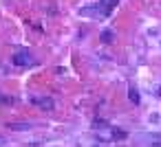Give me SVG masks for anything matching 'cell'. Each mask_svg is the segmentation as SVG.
<instances>
[{
    "label": "cell",
    "mask_w": 161,
    "mask_h": 147,
    "mask_svg": "<svg viewBox=\"0 0 161 147\" xmlns=\"http://www.w3.org/2000/svg\"><path fill=\"white\" fill-rule=\"evenodd\" d=\"M128 99H130L135 105L139 103V92H137V88H130V90H128Z\"/></svg>",
    "instance_id": "cell-4"
},
{
    "label": "cell",
    "mask_w": 161,
    "mask_h": 147,
    "mask_svg": "<svg viewBox=\"0 0 161 147\" xmlns=\"http://www.w3.org/2000/svg\"><path fill=\"white\" fill-rule=\"evenodd\" d=\"M159 97H161V88H159Z\"/></svg>",
    "instance_id": "cell-6"
},
{
    "label": "cell",
    "mask_w": 161,
    "mask_h": 147,
    "mask_svg": "<svg viewBox=\"0 0 161 147\" xmlns=\"http://www.w3.org/2000/svg\"><path fill=\"white\" fill-rule=\"evenodd\" d=\"M99 40H102L104 44H110V42L115 40V33H113V31H102V35H99Z\"/></svg>",
    "instance_id": "cell-3"
},
{
    "label": "cell",
    "mask_w": 161,
    "mask_h": 147,
    "mask_svg": "<svg viewBox=\"0 0 161 147\" xmlns=\"http://www.w3.org/2000/svg\"><path fill=\"white\" fill-rule=\"evenodd\" d=\"M31 101L36 103V105H40L42 110H53V99L51 97H31Z\"/></svg>",
    "instance_id": "cell-2"
},
{
    "label": "cell",
    "mask_w": 161,
    "mask_h": 147,
    "mask_svg": "<svg viewBox=\"0 0 161 147\" xmlns=\"http://www.w3.org/2000/svg\"><path fill=\"white\" fill-rule=\"evenodd\" d=\"M16 66H31L33 64V57L27 53V51H20V53H16L14 55V59H11Z\"/></svg>",
    "instance_id": "cell-1"
},
{
    "label": "cell",
    "mask_w": 161,
    "mask_h": 147,
    "mask_svg": "<svg viewBox=\"0 0 161 147\" xmlns=\"http://www.w3.org/2000/svg\"><path fill=\"white\" fill-rule=\"evenodd\" d=\"M7 127H9V129H29L31 123H9Z\"/></svg>",
    "instance_id": "cell-5"
}]
</instances>
